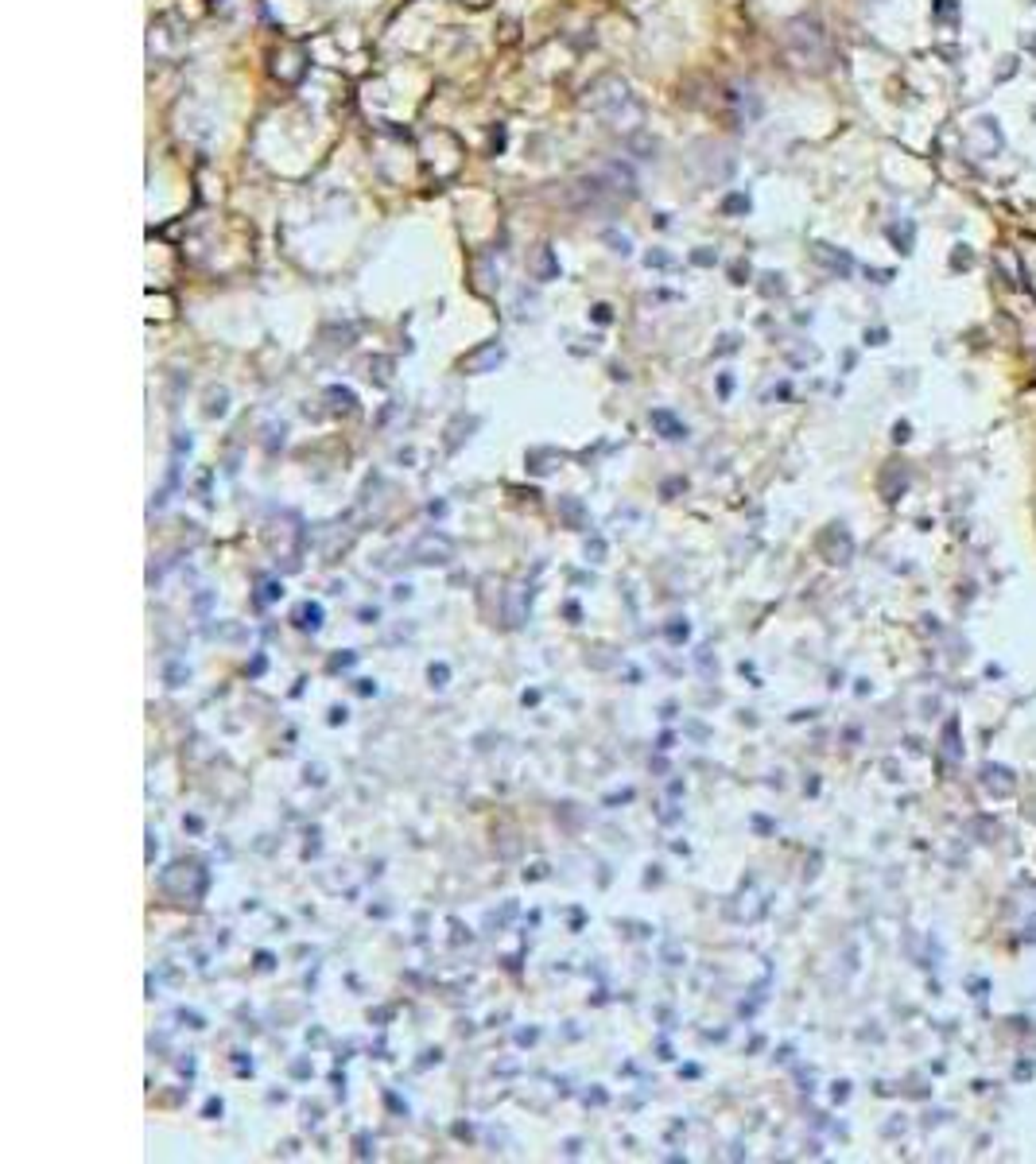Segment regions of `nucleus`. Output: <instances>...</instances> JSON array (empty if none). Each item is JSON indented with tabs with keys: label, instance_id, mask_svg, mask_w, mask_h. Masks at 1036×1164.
Here are the masks:
<instances>
[{
	"label": "nucleus",
	"instance_id": "f257e3e1",
	"mask_svg": "<svg viewBox=\"0 0 1036 1164\" xmlns=\"http://www.w3.org/2000/svg\"><path fill=\"white\" fill-rule=\"evenodd\" d=\"M788 50L799 66H827L831 59V47H827V32L823 23L812 16H799L788 23Z\"/></svg>",
	"mask_w": 1036,
	"mask_h": 1164
},
{
	"label": "nucleus",
	"instance_id": "f03ea898",
	"mask_svg": "<svg viewBox=\"0 0 1036 1164\" xmlns=\"http://www.w3.org/2000/svg\"><path fill=\"white\" fill-rule=\"evenodd\" d=\"M967 151L978 155V160H990V155L1001 151V128H998L994 117H978L967 128Z\"/></svg>",
	"mask_w": 1036,
	"mask_h": 1164
},
{
	"label": "nucleus",
	"instance_id": "7ed1b4c3",
	"mask_svg": "<svg viewBox=\"0 0 1036 1164\" xmlns=\"http://www.w3.org/2000/svg\"><path fill=\"white\" fill-rule=\"evenodd\" d=\"M812 256L827 268V272H835V276H850L854 272V261L842 252V249H835V245H827V241H815L812 245Z\"/></svg>",
	"mask_w": 1036,
	"mask_h": 1164
},
{
	"label": "nucleus",
	"instance_id": "20e7f679",
	"mask_svg": "<svg viewBox=\"0 0 1036 1164\" xmlns=\"http://www.w3.org/2000/svg\"><path fill=\"white\" fill-rule=\"evenodd\" d=\"M982 784H986L990 796H1014V788H1017L1014 769H1005V765H986V769H982Z\"/></svg>",
	"mask_w": 1036,
	"mask_h": 1164
},
{
	"label": "nucleus",
	"instance_id": "39448f33",
	"mask_svg": "<svg viewBox=\"0 0 1036 1164\" xmlns=\"http://www.w3.org/2000/svg\"><path fill=\"white\" fill-rule=\"evenodd\" d=\"M943 754L951 757V761H959V754H963V745H959V718H947L943 722Z\"/></svg>",
	"mask_w": 1036,
	"mask_h": 1164
},
{
	"label": "nucleus",
	"instance_id": "423d86ee",
	"mask_svg": "<svg viewBox=\"0 0 1036 1164\" xmlns=\"http://www.w3.org/2000/svg\"><path fill=\"white\" fill-rule=\"evenodd\" d=\"M913 237H916V229H913V222H900V225H889V241L897 245V252H909V249H913Z\"/></svg>",
	"mask_w": 1036,
	"mask_h": 1164
},
{
	"label": "nucleus",
	"instance_id": "0eeeda50",
	"mask_svg": "<svg viewBox=\"0 0 1036 1164\" xmlns=\"http://www.w3.org/2000/svg\"><path fill=\"white\" fill-rule=\"evenodd\" d=\"M501 357H505V350H501V346H485L482 353L466 357L462 366H466V369H485V366H494V361H501Z\"/></svg>",
	"mask_w": 1036,
	"mask_h": 1164
},
{
	"label": "nucleus",
	"instance_id": "6e6552de",
	"mask_svg": "<svg viewBox=\"0 0 1036 1164\" xmlns=\"http://www.w3.org/2000/svg\"><path fill=\"white\" fill-rule=\"evenodd\" d=\"M904 485H909V474H904L900 466L893 462V470L885 474V494H889V501H897V497H900V489H904Z\"/></svg>",
	"mask_w": 1036,
	"mask_h": 1164
},
{
	"label": "nucleus",
	"instance_id": "1a4fd4ad",
	"mask_svg": "<svg viewBox=\"0 0 1036 1164\" xmlns=\"http://www.w3.org/2000/svg\"><path fill=\"white\" fill-rule=\"evenodd\" d=\"M653 424H656V427H664V431H668V438H683V435H687V427H680L676 420L668 416V411H653Z\"/></svg>",
	"mask_w": 1036,
	"mask_h": 1164
},
{
	"label": "nucleus",
	"instance_id": "9d476101",
	"mask_svg": "<svg viewBox=\"0 0 1036 1164\" xmlns=\"http://www.w3.org/2000/svg\"><path fill=\"white\" fill-rule=\"evenodd\" d=\"M936 20L955 28V23H959V5H955V0H936Z\"/></svg>",
	"mask_w": 1036,
	"mask_h": 1164
},
{
	"label": "nucleus",
	"instance_id": "9b49d317",
	"mask_svg": "<svg viewBox=\"0 0 1036 1164\" xmlns=\"http://www.w3.org/2000/svg\"><path fill=\"white\" fill-rule=\"evenodd\" d=\"M741 210H749V198H745V194L727 198V214H741Z\"/></svg>",
	"mask_w": 1036,
	"mask_h": 1164
},
{
	"label": "nucleus",
	"instance_id": "f8f14e48",
	"mask_svg": "<svg viewBox=\"0 0 1036 1164\" xmlns=\"http://www.w3.org/2000/svg\"><path fill=\"white\" fill-rule=\"evenodd\" d=\"M967 261H974V252L967 256V245H959V252H955V268H967Z\"/></svg>",
	"mask_w": 1036,
	"mask_h": 1164
},
{
	"label": "nucleus",
	"instance_id": "ddd939ff",
	"mask_svg": "<svg viewBox=\"0 0 1036 1164\" xmlns=\"http://www.w3.org/2000/svg\"><path fill=\"white\" fill-rule=\"evenodd\" d=\"M893 438H897V443H904V438H909V424H897V427H893Z\"/></svg>",
	"mask_w": 1036,
	"mask_h": 1164
},
{
	"label": "nucleus",
	"instance_id": "4468645a",
	"mask_svg": "<svg viewBox=\"0 0 1036 1164\" xmlns=\"http://www.w3.org/2000/svg\"><path fill=\"white\" fill-rule=\"evenodd\" d=\"M866 338H870L873 346H882V342H885V330H870V334H866Z\"/></svg>",
	"mask_w": 1036,
	"mask_h": 1164
}]
</instances>
